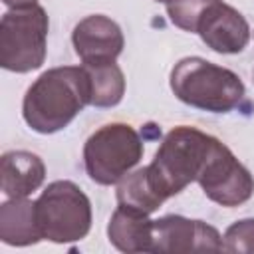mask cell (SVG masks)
Segmentation results:
<instances>
[{
  "label": "cell",
  "instance_id": "obj_1",
  "mask_svg": "<svg viewBox=\"0 0 254 254\" xmlns=\"http://www.w3.org/2000/svg\"><path fill=\"white\" fill-rule=\"evenodd\" d=\"M91 103V85L83 65L44 71L26 91L22 115L28 127L48 135L67 127Z\"/></svg>",
  "mask_w": 254,
  "mask_h": 254
},
{
  "label": "cell",
  "instance_id": "obj_2",
  "mask_svg": "<svg viewBox=\"0 0 254 254\" xmlns=\"http://www.w3.org/2000/svg\"><path fill=\"white\" fill-rule=\"evenodd\" d=\"M169 81L177 99L210 113H230L246 97V87L232 69L198 56L179 60Z\"/></svg>",
  "mask_w": 254,
  "mask_h": 254
},
{
  "label": "cell",
  "instance_id": "obj_3",
  "mask_svg": "<svg viewBox=\"0 0 254 254\" xmlns=\"http://www.w3.org/2000/svg\"><path fill=\"white\" fill-rule=\"evenodd\" d=\"M216 137L189 125L173 127L147 165L149 179L167 200L196 181Z\"/></svg>",
  "mask_w": 254,
  "mask_h": 254
},
{
  "label": "cell",
  "instance_id": "obj_4",
  "mask_svg": "<svg viewBox=\"0 0 254 254\" xmlns=\"http://www.w3.org/2000/svg\"><path fill=\"white\" fill-rule=\"evenodd\" d=\"M36 202V222L42 240L77 242L91 228V202L71 181L50 183Z\"/></svg>",
  "mask_w": 254,
  "mask_h": 254
},
{
  "label": "cell",
  "instance_id": "obj_5",
  "mask_svg": "<svg viewBox=\"0 0 254 254\" xmlns=\"http://www.w3.org/2000/svg\"><path fill=\"white\" fill-rule=\"evenodd\" d=\"M48 28L42 6L10 8L0 20V65L16 73L38 69L46 60Z\"/></svg>",
  "mask_w": 254,
  "mask_h": 254
},
{
  "label": "cell",
  "instance_id": "obj_6",
  "mask_svg": "<svg viewBox=\"0 0 254 254\" xmlns=\"http://www.w3.org/2000/svg\"><path fill=\"white\" fill-rule=\"evenodd\" d=\"M143 141L129 123L101 125L83 145L85 171L97 185H115L143 159Z\"/></svg>",
  "mask_w": 254,
  "mask_h": 254
},
{
  "label": "cell",
  "instance_id": "obj_7",
  "mask_svg": "<svg viewBox=\"0 0 254 254\" xmlns=\"http://www.w3.org/2000/svg\"><path fill=\"white\" fill-rule=\"evenodd\" d=\"M196 183L212 202L228 208L250 200L254 194V177L220 139H214Z\"/></svg>",
  "mask_w": 254,
  "mask_h": 254
},
{
  "label": "cell",
  "instance_id": "obj_8",
  "mask_svg": "<svg viewBox=\"0 0 254 254\" xmlns=\"http://www.w3.org/2000/svg\"><path fill=\"white\" fill-rule=\"evenodd\" d=\"M224 250L220 232L181 214H167L153 220V252H220Z\"/></svg>",
  "mask_w": 254,
  "mask_h": 254
},
{
  "label": "cell",
  "instance_id": "obj_9",
  "mask_svg": "<svg viewBox=\"0 0 254 254\" xmlns=\"http://www.w3.org/2000/svg\"><path fill=\"white\" fill-rule=\"evenodd\" d=\"M196 34L216 54H238L248 46L250 26L236 8L214 0L202 14Z\"/></svg>",
  "mask_w": 254,
  "mask_h": 254
},
{
  "label": "cell",
  "instance_id": "obj_10",
  "mask_svg": "<svg viewBox=\"0 0 254 254\" xmlns=\"http://www.w3.org/2000/svg\"><path fill=\"white\" fill-rule=\"evenodd\" d=\"M71 44L83 64L115 62L125 38L117 22L103 14H91L79 20L71 32Z\"/></svg>",
  "mask_w": 254,
  "mask_h": 254
},
{
  "label": "cell",
  "instance_id": "obj_11",
  "mask_svg": "<svg viewBox=\"0 0 254 254\" xmlns=\"http://www.w3.org/2000/svg\"><path fill=\"white\" fill-rule=\"evenodd\" d=\"M46 179L44 161L30 151H8L0 159V185L8 198H22L42 187Z\"/></svg>",
  "mask_w": 254,
  "mask_h": 254
},
{
  "label": "cell",
  "instance_id": "obj_12",
  "mask_svg": "<svg viewBox=\"0 0 254 254\" xmlns=\"http://www.w3.org/2000/svg\"><path fill=\"white\" fill-rule=\"evenodd\" d=\"M107 236L121 252H153V220L145 212L117 206L109 218Z\"/></svg>",
  "mask_w": 254,
  "mask_h": 254
},
{
  "label": "cell",
  "instance_id": "obj_13",
  "mask_svg": "<svg viewBox=\"0 0 254 254\" xmlns=\"http://www.w3.org/2000/svg\"><path fill=\"white\" fill-rule=\"evenodd\" d=\"M0 240L10 246H30L42 240L36 222V202L8 198L0 206Z\"/></svg>",
  "mask_w": 254,
  "mask_h": 254
},
{
  "label": "cell",
  "instance_id": "obj_14",
  "mask_svg": "<svg viewBox=\"0 0 254 254\" xmlns=\"http://www.w3.org/2000/svg\"><path fill=\"white\" fill-rule=\"evenodd\" d=\"M117 204L119 206H127L145 214L155 212L165 198L159 194V190L155 189L153 181L149 179L147 167L137 169L133 173H127L119 183H117Z\"/></svg>",
  "mask_w": 254,
  "mask_h": 254
},
{
  "label": "cell",
  "instance_id": "obj_15",
  "mask_svg": "<svg viewBox=\"0 0 254 254\" xmlns=\"http://www.w3.org/2000/svg\"><path fill=\"white\" fill-rule=\"evenodd\" d=\"M89 85H91V103L93 107H113L123 99L125 93V75L115 62L101 64H83Z\"/></svg>",
  "mask_w": 254,
  "mask_h": 254
},
{
  "label": "cell",
  "instance_id": "obj_16",
  "mask_svg": "<svg viewBox=\"0 0 254 254\" xmlns=\"http://www.w3.org/2000/svg\"><path fill=\"white\" fill-rule=\"evenodd\" d=\"M214 0H171L167 2V14L171 22L190 34H196V26Z\"/></svg>",
  "mask_w": 254,
  "mask_h": 254
},
{
  "label": "cell",
  "instance_id": "obj_17",
  "mask_svg": "<svg viewBox=\"0 0 254 254\" xmlns=\"http://www.w3.org/2000/svg\"><path fill=\"white\" fill-rule=\"evenodd\" d=\"M226 252L254 254V218H242L230 224L222 236Z\"/></svg>",
  "mask_w": 254,
  "mask_h": 254
},
{
  "label": "cell",
  "instance_id": "obj_18",
  "mask_svg": "<svg viewBox=\"0 0 254 254\" xmlns=\"http://www.w3.org/2000/svg\"><path fill=\"white\" fill-rule=\"evenodd\" d=\"M8 8H26V6H34L38 0H2Z\"/></svg>",
  "mask_w": 254,
  "mask_h": 254
},
{
  "label": "cell",
  "instance_id": "obj_19",
  "mask_svg": "<svg viewBox=\"0 0 254 254\" xmlns=\"http://www.w3.org/2000/svg\"><path fill=\"white\" fill-rule=\"evenodd\" d=\"M155 2H165V4H167V2H171V0H155Z\"/></svg>",
  "mask_w": 254,
  "mask_h": 254
}]
</instances>
